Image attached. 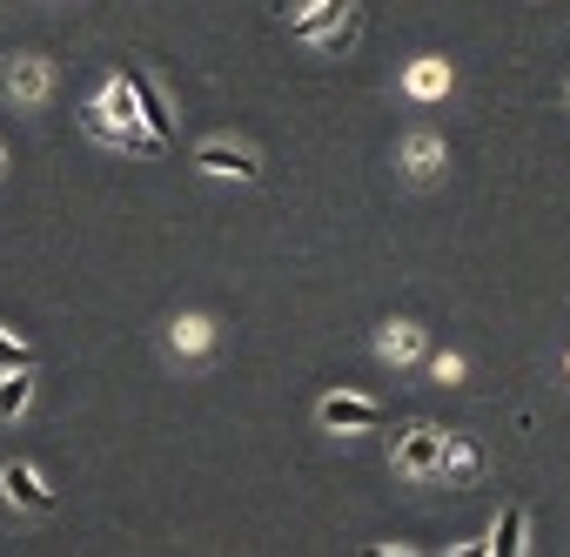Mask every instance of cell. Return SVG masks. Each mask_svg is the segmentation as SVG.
I'll use <instances>...</instances> for the list:
<instances>
[{
    "instance_id": "cell-1",
    "label": "cell",
    "mask_w": 570,
    "mask_h": 557,
    "mask_svg": "<svg viewBox=\"0 0 570 557\" xmlns=\"http://www.w3.org/2000/svg\"><path fill=\"white\" fill-rule=\"evenodd\" d=\"M81 128H88L95 141H115V148H161V141L148 135V121H121V115H108L101 101L81 108Z\"/></svg>"
},
{
    "instance_id": "cell-2",
    "label": "cell",
    "mask_w": 570,
    "mask_h": 557,
    "mask_svg": "<svg viewBox=\"0 0 570 557\" xmlns=\"http://www.w3.org/2000/svg\"><path fill=\"white\" fill-rule=\"evenodd\" d=\"M436 463H443V430H436V423L403 430V443H396V470H403V477H430Z\"/></svg>"
},
{
    "instance_id": "cell-3",
    "label": "cell",
    "mask_w": 570,
    "mask_h": 557,
    "mask_svg": "<svg viewBox=\"0 0 570 557\" xmlns=\"http://www.w3.org/2000/svg\"><path fill=\"white\" fill-rule=\"evenodd\" d=\"M128 88H135V108H141V121H148V135H155V141L168 148V141H175V121H168V101L155 95V81H148L141 68H128Z\"/></svg>"
},
{
    "instance_id": "cell-4",
    "label": "cell",
    "mask_w": 570,
    "mask_h": 557,
    "mask_svg": "<svg viewBox=\"0 0 570 557\" xmlns=\"http://www.w3.org/2000/svg\"><path fill=\"white\" fill-rule=\"evenodd\" d=\"M330 430H376L383 423V410L370 403V397H323V410H316Z\"/></svg>"
},
{
    "instance_id": "cell-5",
    "label": "cell",
    "mask_w": 570,
    "mask_h": 557,
    "mask_svg": "<svg viewBox=\"0 0 570 557\" xmlns=\"http://www.w3.org/2000/svg\"><path fill=\"white\" fill-rule=\"evenodd\" d=\"M195 168H208V175H235V182H255V175H262V168H255V155H248V148H228V141L195 148Z\"/></svg>"
},
{
    "instance_id": "cell-6",
    "label": "cell",
    "mask_w": 570,
    "mask_h": 557,
    "mask_svg": "<svg viewBox=\"0 0 570 557\" xmlns=\"http://www.w3.org/2000/svg\"><path fill=\"white\" fill-rule=\"evenodd\" d=\"M0 490H8V504H21V510H48V490H41V477H35L28 463H8V470H0Z\"/></svg>"
},
{
    "instance_id": "cell-7",
    "label": "cell",
    "mask_w": 570,
    "mask_h": 557,
    "mask_svg": "<svg viewBox=\"0 0 570 557\" xmlns=\"http://www.w3.org/2000/svg\"><path fill=\"white\" fill-rule=\"evenodd\" d=\"M403 168H410L416 182H430V175L443 168V141H436L430 128H416V135H410V148H403Z\"/></svg>"
},
{
    "instance_id": "cell-8",
    "label": "cell",
    "mask_w": 570,
    "mask_h": 557,
    "mask_svg": "<svg viewBox=\"0 0 570 557\" xmlns=\"http://www.w3.org/2000/svg\"><path fill=\"white\" fill-rule=\"evenodd\" d=\"M523 524H530V517L510 504V510L497 517V530H490V544H483V550H490V557H517V550H523Z\"/></svg>"
},
{
    "instance_id": "cell-9",
    "label": "cell",
    "mask_w": 570,
    "mask_h": 557,
    "mask_svg": "<svg viewBox=\"0 0 570 557\" xmlns=\"http://www.w3.org/2000/svg\"><path fill=\"white\" fill-rule=\"evenodd\" d=\"M403 88H410V95H416V101H436V95H443V88H450V68H443V61H416V68H410V81H403Z\"/></svg>"
},
{
    "instance_id": "cell-10",
    "label": "cell",
    "mask_w": 570,
    "mask_h": 557,
    "mask_svg": "<svg viewBox=\"0 0 570 557\" xmlns=\"http://www.w3.org/2000/svg\"><path fill=\"white\" fill-rule=\"evenodd\" d=\"M28 397H35L28 370H8V377H0V417H21V410H28Z\"/></svg>"
},
{
    "instance_id": "cell-11",
    "label": "cell",
    "mask_w": 570,
    "mask_h": 557,
    "mask_svg": "<svg viewBox=\"0 0 570 557\" xmlns=\"http://www.w3.org/2000/svg\"><path fill=\"white\" fill-rule=\"evenodd\" d=\"M376 350H383V356H390V363H410V356H416V350H423V336H416V330H410V323H396V330H383V343H376Z\"/></svg>"
},
{
    "instance_id": "cell-12",
    "label": "cell",
    "mask_w": 570,
    "mask_h": 557,
    "mask_svg": "<svg viewBox=\"0 0 570 557\" xmlns=\"http://www.w3.org/2000/svg\"><path fill=\"white\" fill-rule=\"evenodd\" d=\"M443 477H470L476 470V443H463V437H443V463H436Z\"/></svg>"
},
{
    "instance_id": "cell-13",
    "label": "cell",
    "mask_w": 570,
    "mask_h": 557,
    "mask_svg": "<svg viewBox=\"0 0 570 557\" xmlns=\"http://www.w3.org/2000/svg\"><path fill=\"white\" fill-rule=\"evenodd\" d=\"M343 14H350V0H316V8L296 21V35H323V28H336Z\"/></svg>"
},
{
    "instance_id": "cell-14",
    "label": "cell",
    "mask_w": 570,
    "mask_h": 557,
    "mask_svg": "<svg viewBox=\"0 0 570 557\" xmlns=\"http://www.w3.org/2000/svg\"><path fill=\"white\" fill-rule=\"evenodd\" d=\"M0 370H35V350H28V343H14L8 330H0Z\"/></svg>"
},
{
    "instance_id": "cell-15",
    "label": "cell",
    "mask_w": 570,
    "mask_h": 557,
    "mask_svg": "<svg viewBox=\"0 0 570 557\" xmlns=\"http://www.w3.org/2000/svg\"><path fill=\"white\" fill-rule=\"evenodd\" d=\"M175 350H208V323H202V316L175 323Z\"/></svg>"
},
{
    "instance_id": "cell-16",
    "label": "cell",
    "mask_w": 570,
    "mask_h": 557,
    "mask_svg": "<svg viewBox=\"0 0 570 557\" xmlns=\"http://www.w3.org/2000/svg\"><path fill=\"white\" fill-rule=\"evenodd\" d=\"M14 88H21V95H41V88H48V75H41V68H14Z\"/></svg>"
},
{
    "instance_id": "cell-17",
    "label": "cell",
    "mask_w": 570,
    "mask_h": 557,
    "mask_svg": "<svg viewBox=\"0 0 570 557\" xmlns=\"http://www.w3.org/2000/svg\"><path fill=\"white\" fill-rule=\"evenodd\" d=\"M268 8H275V14H289V8H296V0H268Z\"/></svg>"
},
{
    "instance_id": "cell-18",
    "label": "cell",
    "mask_w": 570,
    "mask_h": 557,
    "mask_svg": "<svg viewBox=\"0 0 570 557\" xmlns=\"http://www.w3.org/2000/svg\"><path fill=\"white\" fill-rule=\"evenodd\" d=\"M0 168H8V155H0Z\"/></svg>"
}]
</instances>
